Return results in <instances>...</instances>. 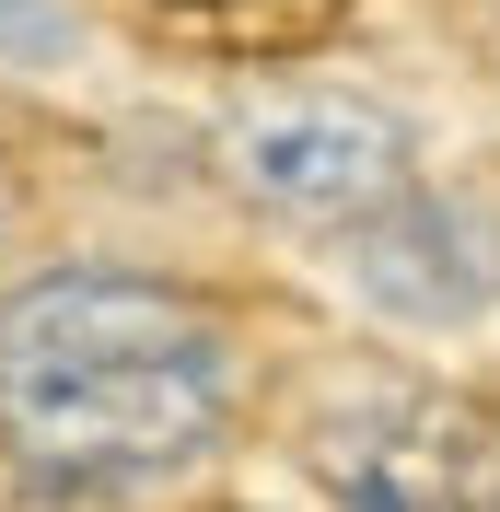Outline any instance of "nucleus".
Listing matches in <instances>:
<instances>
[{"instance_id": "obj_3", "label": "nucleus", "mask_w": 500, "mask_h": 512, "mask_svg": "<svg viewBox=\"0 0 500 512\" xmlns=\"http://www.w3.org/2000/svg\"><path fill=\"white\" fill-rule=\"evenodd\" d=\"M233 175H245L268 210H303V222H361L384 198H407V128L361 94H280L233 117Z\"/></svg>"}, {"instance_id": "obj_4", "label": "nucleus", "mask_w": 500, "mask_h": 512, "mask_svg": "<svg viewBox=\"0 0 500 512\" xmlns=\"http://www.w3.org/2000/svg\"><path fill=\"white\" fill-rule=\"evenodd\" d=\"M349 280L373 291L396 326H466L500 291V256L477 245V222L454 210V198L407 187V198H384V210L349 222Z\"/></svg>"}, {"instance_id": "obj_5", "label": "nucleus", "mask_w": 500, "mask_h": 512, "mask_svg": "<svg viewBox=\"0 0 500 512\" xmlns=\"http://www.w3.org/2000/svg\"><path fill=\"white\" fill-rule=\"evenodd\" d=\"M70 47V0H0V59H59Z\"/></svg>"}, {"instance_id": "obj_2", "label": "nucleus", "mask_w": 500, "mask_h": 512, "mask_svg": "<svg viewBox=\"0 0 500 512\" xmlns=\"http://www.w3.org/2000/svg\"><path fill=\"white\" fill-rule=\"evenodd\" d=\"M314 478L338 512H500V431L454 396H361L314 431Z\"/></svg>"}, {"instance_id": "obj_1", "label": "nucleus", "mask_w": 500, "mask_h": 512, "mask_svg": "<svg viewBox=\"0 0 500 512\" xmlns=\"http://www.w3.org/2000/svg\"><path fill=\"white\" fill-rule=\"evenodd\" d=\"M221 431V326L163 280L47 268L0 303V443L47 489L175 478Z\"/></svg>"}]
</instances>
